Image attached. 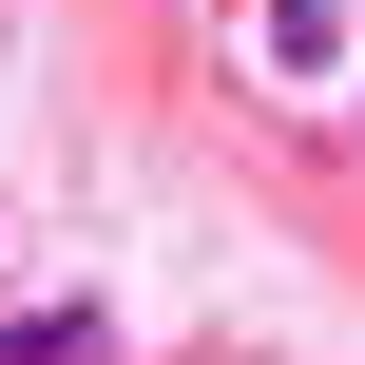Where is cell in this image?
I'll return each mask as SVG.
<instances>
[{
	"label": "cell",
	"instance_id": "1",
	"mask_svg": "<svg viewBox=\"0 0 365 365\" xmlns=\"http://www.w3.org/2000/svg\"><path fill=\"white\" fill-rule=\"evenodd\" d=\"M346 38H365L346 0H269V77H346Z\"/></svg>",
	"mask_w": 365,
	"mask_h": 365
}]
</instances>
